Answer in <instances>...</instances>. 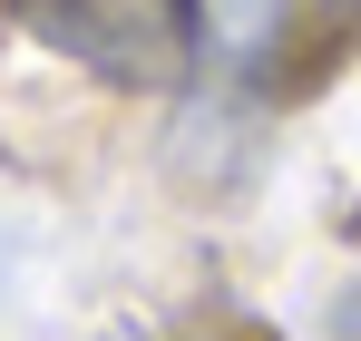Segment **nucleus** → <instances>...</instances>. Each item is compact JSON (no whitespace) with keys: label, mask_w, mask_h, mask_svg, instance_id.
I'll return each instance as SVG.
<instances>
[{"label":"nucleus","mask_w":361,"mask_h":341,"mask_svg":"<svg viewBox=\"0 0 361 341\" xmlns=\"http://www.w3.org/2000/svg\"><path fill=\"white\" fill-rule=\"evenodd\" d=\"M30 39L118 78V88H176L195 68V0H10Z\"/></svg>","instance_id":"nucleus-1"}]
</instances>
